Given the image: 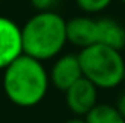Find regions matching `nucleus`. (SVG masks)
<instances>
[{
    "mask_svg": "<svg viewBox=\"0 0 125 123\" xmlns=\"http://www.w3.org/2000/svg\"><path fill=\"white\" fill-rule=\"evenodd\" d=\"M50 74L44 62L21 55L3 70V91L10 103L29 109L39 104L50 88Z\"/></svg>",
    "mask_w": 125,
    "mask_h": 123,
    "instance_id": "nucleus-1",
    "label": "nucleus"
},
{
    "mask_svg": "<svg viewBox=\"0 0 125 123\" xmlns=\"http://www.w3.org/2000/svg\"><path fill=\"white\" fill-rule=\"evenodd\" d=\"M23 54L38 61L60 55L67 44V20L57 12H38L21 28Z\"/></svg>",
    "mask_w": 125,
    "mask_h": 123,
    "instance_id": "nucleus-2",
    "label": "nucleus"
},
{
    "mask_svg": "<svg viewBox=\"0 0 125 123\" xmlns=\"http://www.w3.org/2000/svg\"><path fill=\"white\" fill-rule=\"evenodd\" d=\"M77 57L83 77L97 88L111 90L124 83L125 60L119 51L94 44L80 49Z\"/></svg>",
    "mask_w": 125,
    "mask_h": 123,
    "instance_id": "nucleus-3",
    "label": "nucleus"
},
{
    "mask_svg": "<svg viewBox=\"0 0 125 123\" xmlns=\"http://www.w3.org/2000/svg\"><path fill=\"white\" fill-rule=\"evenodd\" d=\"M23 55L21 28L9 18L0 16V70Z\"/></svg>",
    "mask_w": 125,
    "mask_h": 123,
    "instance_id": "nucleus-4",
    "label": "nucleus"
},
{
    "mask_svg": "<svg viewBox=\"0 0 125 123\" xmlns=\"http://www.w3.org/2000/svg\"><path fill=\"white\" fill-rule=\"evenodd\" d=\"M50 83L60 91H67L74 83L83 78L82 67L77 55L65 54L55 58L50 70Z\"/></svg>",
    "mask_w": 125,
    "mask_h": 123,
    "instance_id": "nucleus-5",
    "label": "nucleus"
},
{
    "mask_svg": "<svg viewBox=\"0 0 125 123\" xmlns=\"http://www.w3.org/2000/svg\"><path fill=\"white\" fill-rule=\"evenodd\" d=\"M97 87L84 77L65 91V104L74 116L84 117L97 104Z\"/></svg>",
    "mask_w": 125,
    "mask_h": 123,
    "instance_id": "nucleus-6",
    "label": "nucleus"
},
{
    "mask_svg": "<svg viewBox=\"0 0 125 123\" xmlns=\"http://www.w3.org/2000/svg\"><path fill=\"white\" fill-rule=\"evenodd\" d=\"M67 42L80 49L97 44V20L89 16H76L67 20Z\"/></svg>",
    "mask_w": 125,
    "mask_h": 123,
    "instance_id": "nucleus-7",
    "label": "nucleus"
},
{
    "mask_svg": "<svg viewBox=\"0 0 125 123\" xmlns=\"http://www.w3.org/2000/svg\"><path fill=\"white\" fill-rule=\"evenodd\" d=\"M97 44L121 52L125 48V28L111 18L97 19Z\"/></svg>",
    "mask_w": 125,
    "mask_h": 123,
    "instance_id": "nucleus-8",
    "label": "nucleus"
},
{
    "mask_svg": "<svg viewBox=\"0 0 125 123\" xmlns=\"http://www.w3.org/2000/svg\"><path fill=\"white\" fill-rule=\"evenodd\" d=\"M87 123H125L124 116L119 113L116 106L112 104H96L84 116Z\"/></svg>",
    "mask_w": 125,
    "mask_h": 123,
    "instance_id": "nucleus-9",
    "label": "nucleus"
},
{
    "mask_svg": "<svg viewBox=\"0 0 125 123\" xmlns=\"http://www.w3.org/2000/svg\"><path fill=\"white\" fill-rule=\"evenodd\" d=\"M114 0H76L77 7L87 13V15H94V13H100L103 10H106Z\"/></svg>",
    "mask_w": 125,
    "mask_h": 123,
    "instance_id": "nucleus-10",
    "label": "nucleus"
},
{
    "mask_svg": "<svg viewBox=\"0 0 125 123\" xmlns=\"http://www.w3.org/2000/svg\"><path fill=\"white\" fill-rule=\"evenodd\" d=\"M38 12H51L57 0H29Z\"/></svg>",
    "mask_w": 125,
    "mask_h": 123,
    "instance_id": "nucleus-11",
    "label": "nucleus"
},
{
    "mask_svg": "<svg viewBox=\"0 0 125 123\" xmlns=\"http://www.w3.org/2000/svg\"><path fill=\"white\" fill-rule=\"evenodd\" d=\"M116 109L119 110V113L124 116L125 119V91H122L118 97V101H116Z\"/></svg>",
    "mask_w": 125,
    "mask_h": 123,
    "instance_id": "nucleus-12",
    "label": "nucleus"
},
{
    "mask_svg": "<svg viewBox=\"0 0 125 123\" xmlns=\"http://www.w3.org/2000/svg\"><path fill=\"white\" fill-rule=\"evenodd\" d=\"M64 123H87V122H86V119H84V117H82V116H74V117H71V119L65 120Z\"/></svg>",
    "mask_w": 125,
    "mask_h": 123,
    "instance_id": "nucleus-13",
    "label": "nucleus"
},
{
    "mask_svg": "<svg viewBox=\"0 0 125 123\" xmlns=\"http://www.w3.org/2000/svg\"><path fill=\"white\" fill-rule=\"evenodd\" d=\"M124 83H125V70H124Z\"/></svg>",
    "mask_w": 125,
    "mask_h": 123,
    "instance_id": "nucleus-14",
    "label": "nucleus"
},
{
    "mask_svg": "<svg viewBox=\"0 0 125 123\" xmlns=\"http://www.w3.org/2000/svg\"><path fill=\"white\" fill-rule=\"evenodd\" d=\"M119 1H121V3H124V4H125V0H119Z\"/></svg>",
    "mask_w": 125,
    "mask_h": 123,
    "instance_id": "nucleus-15",
    "label": "nucleus"
},
{
    "mask_svg": "<svg viewBox=\"0 0 125 123\" xmlns=\"http://www.w3.org/2000/svg\"><path fill=\"white\" fill-rule=\"evenodd\" d=\"M0 6H1V0H0Z\"/></svg>",
    "mask_w": 125,
    "mask_h": 123,
    "instance_id": "nucleus-16",
    "label": "nucleus"
}]
</instances>
